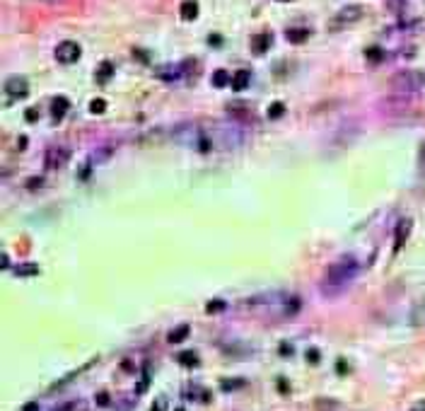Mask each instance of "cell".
<instances>
[{
  "label": "cell",
  "mask_w": 425,
  "mask_h": 411,
  "mask_svg": "<svg viewBox=\"0 0 425 411\" xmlns=\"http://www.w3.org/2000/svg\"><path fill=\"white\" fill-rule=\"evenodd\" d=\"M80 46L75 44V41H61L58 46H56V58L61 61V63H66V66H71V63H75L77 58H80Z\"/></svg>",
  "instance_id": "4"
},
{
  "label": "cell",
  "mask_w": 425,
  "mask_h": 411,
  "mask_svg": "<svg viewBox=\"0 0 425 411\" xmlns=\"http://www.w3.org/2000/svg\"><path fill=\"white\" fill-rule=\"evenodd\" d=\"M249 82H251V73L249 70H237L234 75H232V87L234 90H247L249 87Z\"/></svg>",
  "instance_id": "11"
},
{
  "label": "cell",
  "mask_w": 425,
  "mask_h": 411,
  "mask_svg": "<svg viewBox=\"0 0 425 411\" xmlns=\"http://www.w3.org/2000/svg\"><path fill=\"white\" fill-rule=\"evenodd\" d=\"M68 109H71V102L66 97H56L51 102V116H53V121H61L68 114Z\"/></svg>",
  "instance_id": "8"
},
{
  "label": "cell",
  "mask_w": 425,
  "mask_h": 411,
  "mask_svg": "<svg viewBox=\"0 0 425 411\" xmlns=\"http://www.w3.org/2000/svg\"><path fill=\"white\" fill-rule=\"evenodd\" d=\"M411 411H425V399L423 402H416V404L411 407Z\"/></svg>",
  "instance_id": "25"
},
{
  "label": "cell",
  "mask_w": 425,
  "mask_h": 411,
  "mask_svg": "<svg viewBox=\"0 0 425 411\" xmlns=\"http://www.w3.org/2000/svg\"><path fill=\"white\" fill-rule=\"evenodd\" d=\"M389 85L396 94H404V97L416 94L425 87V73H421V70H401L389 80Z\"/></svg>",
  "instance_id": "2"
},
{
  "label": "cell",
  "mask_w": 425,
  "mask_h": 411,
  "mask_svg": "<svg viewBox=\"0 0 425 411\" xmlns=\"http://www.w3.org/2000/svg\"><path fill=\"white\" fill-rule=\"evenodd\" d=\"M36 271H39V269H36L34 264H29V266H17V274L19 276H34Z\"/></svg>",
  "instance_id": "19"
},
{
  "label": "cell",
  "mask_w": 425,
  "mask_h": 411,
  "mask_svg": "<svg viewBox=\"0 0 425 411\" xmlns=\"http://www.w3.org/2000/svg\"><path fill=\"white\" fill-rule=\"evenodd\" d=\"M357 271H360V264H357V259H355L353 254H346V257L336 259V262L326 269V274H324L321 293L329 295V298L343 293V290L355 280Z\"/></svg>",
  "instance_id": "1"
},
{
  "label": "cell",
  "mask_w": 425,
  "mask_h": 411,
  "mask_svg": "<svg viewBox=\"0 0 425 411\" xmlns=\"http://www.w3.org/2000/svg\"><path fill=\"white\" fill-rule=\"evenodd\" d=\"M181 17H184L186 22H191V19L198 17V5H196V0H184V2H181Z\"/></svg>",
  "instance_id": "12"
},
{
  "label": "cell",
  "mask_w": 425,
  "mask_h": 411,
  "mask_svg": "<svg viewBox=\"0 0 425 411\" xmlns=\"http://www.w3.org/2000/svg\"><path fill=\"white\" fill-rule=\"evenodd\" d=\"M281 114H283V104H281V102H278V104H273V107L268 109V116H271V119H278Z\"/></svg>",
  "instance_id": "20"
},
{
  "label": "cell",
  "mask_w": 425,
  "mask_h": 411,
  "mask_svg": "<svg viewBox=\"0 0 425 411\" xmlns=\"http://www.w3.org/2000/svg\"><path fill=\"white\" fill-rule=\"evenodd\" d=\"M68 157H71V150H68V148L53 145V148L46 150V167H49V169H58V167H63V165L68 162Z\"/></svg>",
  "instance_id": "5"
},
{
  "label": "cell",
  "mask_w": 425,
  "mask_h": 411,
  "mask_svg": "<svg viewBox=\"0 0 425 411\" xmlns=\"http://www.w3.org/2000/svg\"><path fill=\"white\" fill-rule=\"evenodd\" d=\"M164 409V399H159V402H155V407H152V411H162Z\"/></svg>",
  "instance_id": "27"
},
{
  "label": "cell",
  "mask_w": 425,
  "mask_h": 411,
  "mask_svg": "<svg viewBox=\"0 0 425 411\" xmlns=\"http://www.w3.org/2000/svg\"><path fill=\"white\" fill-rule=\"evenodd\" d=\"M411 227H413V223H411V218H401L399 220V225H396V235H394V249L399 252L404 244H406V240H408V235H411Z\"/></svg>",
  "instance_id": "7"
},
{
  "label": "cell",
  "mask_w": 425,
  "mask_h": 411,
  "mask_svg": "<svg viewBox=\"0 0 425 411\" xmlns=\"http://www.w3.org/2000/svg\"><path fill=\"white\" fill-rule=\"evenodd\" d=\"M362 15H365V7H362V5H348V7L338 10V12L331 17V22H329V29H334V32H338V29H346V27L355 24V22H357Z\"/></svg>",
  "instance_id": "3"
},
{
  "label": "cell",
  "mask_w": 425,
  "mask_h": 411,
  "mask_svg": "<svg viewBox=\"0 0 425 411\" xmlns=\"http://www.w3.org/2000/svg\"><path fill=\"white\" fill-rule=\"evenodd\" d=\"M367 58H372V61H379V58H382V51H379V49H370V51H367Z\"/></svg>",
  "instance_id": "22"
},
{
  "label": "cell",
  "mask_w": 425,
  "mask_h": 411,
  "mask_svg": "<svg viewBox=\"0 0 425 411\" xmlns=\"http://www.w3.org/2000/svg\"><path fill=\"white\" fill-rule=\"evenodd\" d=\"M181 73H184V66L169 63V66L157 68V77H162V80H177V77H181Z\"/></svg>",
  "instance_id": "10"
},
{
  "label": "cell",
  "mask_w": 425,
  "mask_h": 411,
  "mask_svg": "<svg viewBox=\"0 0 425 411\" xmlns=\"http://www.w3.org/2000/svg\"><path fill=\"white\" fill-rule=\"evenodd\" d=\"M225 307V302H211L208 305V312H215V310H222Z\"/></svg>",
  "instance_id": "24"
},
{
  "label": "cell",
  "mask_w": 425,
  "mask_h": 411,
  "mask_svg": "<svg viewBox=\"0 0 425 411\" xmlns=\"http://www.w3.org/2000/svg\"><path fill=\"white\" fill-rule=\"evenodd\" d=\"M104 109H106V102H104V99H94V102L89 104V112H92V114H102Z\"/></svg>",
  "instance_id": "18"
},
{
  "label": "cell",
  "mask_w": 425,
  "mask_h": 411,
  "mask_svg": "<svg viewBox=\"0 0 425 411\" xmlns=\"http://www.w3.org/2000/svg\"><path fill=\"white\" fill-rule=\"evenodd\" d=\"M27 92H29V87H27L24 77H10L5 82V94L10 99H22V97H27Z\"/></svg>",
  "instance_id": "6"
},
{
  "label": "cell",
  "mask_w": 425,
  "mask_h": 411,
  "mask_svg": "<svg viewBox=\"0 0 425 411\" xmlns=\"http://www.w3.org/2000/svg\"><path fill=\"white\" fill-rule=\"evenodd\" d=\"M387 5H389V10H394V12H401L404 10V0H387Z\"/></svg>",
  "instance_id": "21"
},
{
  "label": "cell",
  "mask_w": 425,
  "mask_h": 411,
  "mask_svg": "<svg viewBox=\"0 0 425 411\" xmlns=\"http://www.w3.org/2000/svg\"><path fill=\"white\" fill-rule=\"evenodd\" d=\"M36 116H39L36 109H29V112H27V119H29V121H36Z\"/></svg>",
  "instance_id": "26"
},
{
  "label": "cell",
  "mask_w": 425,
  "mask_h": 411,
  "mask_svg": "<svg viewBox=\"0 0 425 411\" xmlns=\"http://www.w3.org/2000/svg\"><path fill=\"white\" fill-rule=\"evenodd\" d=\"M22 411H39V404H36V402H29V404L22 407Z\"/></svg>",
  "instance_id": "23"
},
{
  "label": "cell",
  "mask_w": 425,
  "mask_h": 411,
  "mask_svg": "<svg viewBox=\"0 0 425 411\" xmlns=\"http://www.w3.org/2000/svg\"><path fill=\"white\" fill-rule=\"evenodd\" d=\"M177 360H179L181 365H189V368H194V365L198 363V358H196V353H194V351H184V353H179V355H177Z\"/></svg>",
  "instance_id": "16"
},
{
  "label": "cell",
  "mask_w": 425,
  "mask_h": 411,
  "mask_svg": "<svg viewBox=\"0 0 425 411\" xmlns=\"http://www.w3.org/2000/svg\"><path fill=\"white\" fill-rule=\"evenodd\" d=\"M177 411H184V409H177Z\"/></svg>",
  "instance_id": "30"
},
{
  "label": "cell",
  "mask_w": 425,
  "mask_h": 411,
  "mask_svg": "<svg viewBox=\"0 0 425 411\" xmlns=\"http://www.w3.org/2000/svg\"><path fill=\"white\" fill-rule=\"evenodd\" d=\"M189 336V324H181V327H177V329H172L169 332V343H179V341H184Z\"/></svg>",
  "instance_id": "13"
},
{
  "label": "cell",
  "mask_w": 425,
  "mask_h": 411,
  "mask_svg": "<svg viewBox=\"0 0 425 411\" xmlns=\"http://www.w3.org/2000/svg\"><path fill=\"white\" fill-rule=\"evenodd\" d=\"M307 358H309V360H314V363H317V360H319V353H317V351H309V353H307Z\"/></svg>",
  "instance_id": "28"
},
{
  "label": "cell",
  "mask_w": 425,
  "mask_h": 411,
  "mask_svg": "<svg viewBox=\"0 0 425 411\" xmlns=\"http://www.w3.org/2000/svg\"><path fill=\"white\" fill-rule=\"evenodd\" d=\"M281 2H290V0H281Z\"/></svg>",
  "instance_id": "29"
},
{
  "label": "cell",
  "mask_w": 425,
  "mask_h": 411,
  "mask_svg": "<svg viewBox=\"0 0 425 411\" xmlns=\"http://www.w3.org/2000/svg\"><path fill=\"white\" fill-rule=\"evenodd\" d=\"M230 82H232V77H230L225 70H215V73H212V85H215V87H225V85H230Z\"/></svg>",
  "instance_id": "15"
},
{
  "label": "cell",
  "mask_w": 425,
  "mask_h": 411,
  "mask_svg": "<svg viewBox=\"0 0 425 411\" xmlns=\"http://www.w3.org/2000/svg\"><path fill=\"white\" fill-rule=\"evenodd\" d=\"M307 37H309V29H290L287 32V41H292V44H302V41H307Z\"/></svg>",
  "instance_id": "14"
},
{
  "label": "cell",
  "mask_w": 425,
  "mask_h": 411,
  "mask_svg": "<svg viewBox=\"0 0 425 411\" xmlns=\"http://www.w3.org/2000/svg\"><path fill=\"white\" fill-rule=\"evenodd\" d=\"M111 73H114V66H111V63H102L99 70H97V80H99V82H106V80L111 77Z\"/></svg>",
  "instance_id": "17"
},
{
  "label": "cell",
  "mask_w": 425,
  "mask_h": 411,
  "mask_svg": "<svg viewBox=\"0 0 425 411\" xmlns=\"http://www.w3.org/2000/svg\"><path fill=\"white\" fill-rule=\"evenodd\" d=\"M273 44V37L271 34H259V37H254V41H251V49H254V54H266L268 51V46Z\"/></svg>",
  "instance_id": "9"
}]
</instances>
